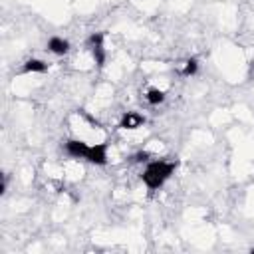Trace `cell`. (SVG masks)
Wrapping results in <instances>:
<instances>
[{
  "label": "cell",
  "mask_w": 254,
  "mask_h": 254,
  "mask_svg": "<svg viewBox=\"0 0 254 254\" xmlns=\"http://www.w3.org/2000/svg\"><path fill=\"white\" fill-rule=\"evenodd\" d=\"M145 99H147V103H149V105H159V103H163V101H165V91H163V89H159V87H151V89H147Z\"/></svg>",
  "instance_id": "52a82bcc"
},
{
  "label": "cell",
  "mask_w": 254,
  "mask_h": 254,
  "mask_svg": "<svg viewBox=\"0 0 254 254\" xmlns=\"http://www.w3.org/2000/svg\"><path fill=\"white\" fill-rule=\"evenodd\" d=\"M175 169H177V163H173V161H149L145 171H143V175H141V179H143L147 189L157 190L171 179Z\"/></svg>",
  "instance_id": "6da1fadb"
},
{
  "label": "cell",
  "mask_w": 254,
  "mask_h": 254,
  "mask_svg": "<svg viewBox=\"0 0 254 254\" xmlns=\"http://www.w3.org/2000/svg\"><path fill=\"white\" fill-rule=\"evenodd\" d=\"M65 153L73 159H85L87 157V151H89V145L81 139H67L65 141Z\"/></svg>",
  "instance_id": "3957f363"
},
{
  "label": "cell",
  "mask_w": 254,
  "mask_h": 254,
  "mask_svg": "<svg viewBox=\"0 0 254 254\" xmlns=\"http://www.w3.org/2000/svg\"><path fill=\"white\" fill-rule=\"evenodd\" d=\"M48 50L56 56H65L69 52V42L65 38H60V36H52L48 40Z\"/></svg>",
  "instance_id": "5b68a950"
},
{
  "label": "cell",
  "mask_w": 254,
  "mask_h": 254,
  "mask_svg": "<svg viewBox=\"0 0 254 254\" xmlns=\"http://www.w3.org/2000/svg\"><path fill=\"white\" fill-rule=\"evenodd\" d=\"M91 54H93V60H95L97 67H103L105 65V48H103V44L93 46L91 48Z\"/></svg>",
  "instance_id": "ba28073f"
},
{
  "label": "cell",
  "mask_w": 254,
  "mask_h": 254,
  "mask_svg": "<svg viewBox=\"0 0 254 254\" xmlns=\"http://www.w3.org/2000/svg\"><path fill=\"white\" fill-rule=\"evenodd\" d=\"M196 71H198V62H196V58L187 60V62H185V67L181 69V73H183L185 77H190V75H194Z\"/></svg>",
  "instance_id": "9c48e42d"
},
{
  "label": "cell",
  "mask_w": 254,
  "mask_h": 254,
  "mask_svg": "<svg viewBox=\"0 0 254 254\" xmlns=\"http://www.w3.org/2000/svg\"><path fill=\"white\" fill-rule=\"evenodd\" d=\"M107 143H95V145H89V151H87V161L91 165H107Z\"/></svg>",
  "instance_id": "7a4b0ae2"
},
{
  "label": "cell",
  "mask_w": 254,
  "mask_h": 254,
  "mask_svg": "<svg viewBox=\"0 0 254 254\" xmlns=\"http://www.w3.org/2000/svg\"><path fill=\"white\" fill-rule=\"evenodd\" d=\"M149 157H151V155H149L147 151H137L135 155H131V161H133V163H147Z\"/></svg>",
  "instance_id": "8fae6325"
},
{
  "label": "cell",
  "mask_w": 254,
  "mask_h": 254,
  "mask_svg": "<svg viewBox=\"0 0 254 254\" xmlns=\"http://www.w3.org/2000/svg\"><path fill=\"white\" fill-rule=\"evenodd\" d=\"M143 123H145V117L139 111H125L119 121V129H137Z\"/></svg>",
  "instance_id": "277c9868"
},
{
  "label": "cell",
  "mask_w": 254,
  "mask_h": 254,
  "mask_svg": "<svg viewBox=\"0 0 254 254\" xmlns=\"http://www.w3.org/2000/svg\"><path fill=\"white\" fill-rule=\"evenodd\" d=\"M46 69H48V64L44 60H38V58H30L22 65V71L24 73H44Z\"/></svg>",
  "instance_id": "8992f818"
},
{
  "label": "cell",
  "mask_w": 254,
  "mask_h": 254,
  "mask_svg": "<svg viewBox=\"0 0 254 254\" xmlns=\"http://www.w3.org/2000/svg\"><path fill=\"white\" fill-rule=\"evenodd\" d=\"M105 42V32H93L89 38H87V46L93 48V46H99Z\"/></svg>",
  "instance_id": "30bf717a"
}]
</instances>
